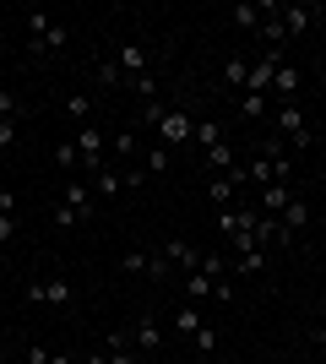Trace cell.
Segmentation results:
<instances>
[{"label": "cell", "mask_w": 326, "mask_h": 364, "mask_svg": "<svg viewBox=\"0 0 326 364\" xmlns=\"http://www.w3.org/2000/svg\"><path fill=\"white\" fill-rule=\"evenodd\" d=\"M11 141H16V125H11V120H0V147H11Z\"/></svg>", "instance_id": "obj_41"}, {"label": "cell", "mask_w": 326, "mask_h": 364, "mask_svg": "<svg viewBox=\"0 0 326 364\" xmlns=\"http://www.w3.org/2000/svg\"><path fill=\"white\" fill-rule=\"evenodd\" d=\"M278 16H283V28H288V38H299L321 11H315V6H278Z\"/></svg>", "instance_id": "obj_13"}, {"label": "cell", "mask_w": 326, "mask_h": 364, "mask_svg": "<svg viewBox=\"0 0 326 364\" xmlns=\"http://www.w3.org/2000/svg\"><path fill=\"white\" fill-rule=\"evenodd\" d=\"M321 316H326V294H321Z\"/></svg>", "instance_id": "obj_46"}, {"label": "cell", "mask_w": 326, "mask_h": 364, "mask_svg": "<svg viewBox=\"0 0 326 364\" xmlns=\"http://www.w3.org/2000/svg\"><path fill=\"white\" fill-rule=\"evenodd\" d=\"M212 299H223V304L234 299V283H229V277H217V283H212Z\"/></svg>", "instance_id": "obj_40"}, {"label": "cell", "mask_w": 326, "mask_h": 364, "mask_svg": "<svg viewBox=\"0 0 326 364\" xmlns=\"http://www.w3.org/2000/svg\"><path fill=\"white\" fill-rule=\"evenodd\" d=\"M196 136V120H190L185 109H169L163 120H158V147H185Z\"/></svg>", "instance_id": "obj_2"}, {"label": "cell", "mask_w": 326, "mask_h": 364, "mask_svg": "<svg viewBox=\"0 0 326 364\" xmlns=\"http://www.w3.org/2000/svg\"><path fill=\"white\" fill-rule=\"evenodd\" d=\"M202 326H207V321H202L196 304H180V310H174V332H180V337H196Z\"/></svg>", "instance_id": "obj_18"}, {"label": "cell", "mask_w": 326, "mask_h": 364, "mask_svg": "<svg viewBox=\"0 0 326 364\" xmlns=\"http://www.w3.org/2000/svg\"><path fill=\"white\" fill-rule=\"evenodd\" d=\"M82 364H109V353H87V359H82Z\"/></svg>", "instance_id": "obj_44"}, {"label": "cell", "mask_w": 326, "mask_h": 364, "mask_svg": "<svg viewBox=\"0 0 326 364\" xmlns=\"http://www.w3.org/2000/svg\"><path fill=\"white\" fill-rule=\"evenodd\" d=\"M229 272H234V277H256V272H266V250H239V256L229 261Z\"/></svg>", "instance_id": "obj_16"}, {"label": "cell", "mask_w": 326, "mask_h": 364, "mask_svg": "<svg viewBox=\"0 0 326 364\" xmlns=\"http://www.w3.org/2000/svg\"><path fill=\"white\" fill-rule=\"evenodd\" d=\"M104 147H109V141H104L98 125H77V152H82V164L93 168V174L104 168Z\"/></svg>", "instance_id": "obj_6"}, {"label": "cell", "mask_w": 326, "mask_h": 364, "mask_svg": "<svg viewBox=\"0 0 326 364\" xmlns=\"http://www.w3.org/2000/svg\"><path fill=\"white\" fill-rule=\"evenodd\" d=\"M60 201L77 213V223H87L93 218V185H82V180H65L60 185Z\"/></svg>", "instance_id": "obj_8"}, {"label": "cell", "mask_w": 326, "mask_h": 364, "mask_svg": "<svg viewBox=\"0 0 326 364\" xmlns=\"http://www.w3.org/2000/svg\"><path fill=\"white\" fill-rule=\"evenodd\" d=\"M49 158H55V168H65V174H71V168L82 164V152H77V141H60V147L49 152Z\"/></svg>", "instance_id": "obj_25"}, {"label": "cell", "mask_w": 326, "mask_h": 364, "mask_svg": "<svg viewBox=\"0 0 326 364\" xmlns=\"http://www.w3.org/2000/svg\"><path fill=\"white\" fill-rule=\"evenodd\" d=\"M163 168H169V147H153L147 152V174H163Z\"/></svg>", "instance_id": "obj_35"}, {"label": "cell", "mask_w": 326, "mask_h": 364, "mask_svg": "<svg viewBox=\"0 0 326 364\" xmlns=\"http://www.w3.org/2000/svg\"><path fill=\"white\" fill-rule=\"evenodd\" d=\"M196 272H207V277H212V283H217V277L229 272V261L217 256V250H207V256H202V267H196Z\"/></svg>", "instance_id": "obj_29"}, {"label": "cell", "mask_w": 326, "mask_h": 364, "mask_svg": "<svg viewBox=\"0 0 326 364\" xmlns=\"http://www.w3.org/2000/svg\"><path fill=\"white\" fill-rule=\"evenodd\" d=\"M131 343H136L141 353H158V348H163V326H158L153 316H136V321H131Z\"/></svg>", "instance_id": "obj_11"}, {"label": "cell", "mask_w": 326, "mask_h": 364, "mask_svg": "<svg viewBox=\"0 0 326 364\" xmlns=\"http://www.w3.org/2000/svg\"><path fill=\"white\" fill-rule=\"evenodd\" d=\"M217 234H234V228H239V207H217Z\"/></svg>", "instance_id": "obj_32"}, {"label": "cell", "mask_w": 326, "mask_h": 364, "mask_svg": "<svg viewBox=\"0 0 326 364\" xmlns=\"http://www.w3.org/2000/svg\"><path fill=\"white\" fill-rule=\"evenodd\" d=\"M87 109H93V98H82V92H71V98H65V114H71V120L87 125Z\"/></svg>", "instance_id": "obj_30"}, {"label": "cell", "mask_w": 326, "mask_h": 364, "mask_svg": "<svg viewBox=\"0 0 326 364\" xmlns=\"http://www.w3.org/2000/svg\"><path fill=\"white\" fill-rule=\"evenodd\" d=\"M278 223H283V234H288V240H294V234H305V228H310V201L294 196V201L278 213Z\"/></svg>", "instance_id": "obj_12"}, {"label": "cell", "mask_w": 326, "mask_h": 364, "mask_svg": "<svg viewBox=\"0 0 326 364\" xmlns=\"http://www.w3.org/2000/svg\"><path fill=\"white\" fill-rule=\"evenodd\" d=\"M245 82H250V60L245 55H223V87L245 92Z\"/></svg>", "instance_id": "obj_14"}, {"label": "cell", "mask_w": 326, "mask_h": 364, "mask_svg": "<svg viewBox=\"0 0 326 364\" xmlns=\"http://www.w3.org/2000/svg\"><path fill=\"white\" fill-rule=\"evenodd\" d=\"M16 240V213H0V245Z\"/></svg>", "instance_id": "obj_36"}, {"label": "cell", "mask_w": 326, "mask_h": 364, "mask_svg": "<svg viewBox=\"0 0 326 364\" xmlns=\"http://www.w3.org/2000/svg\"><path fill=\"white\" fill-rule=\"evenodd\" d=\"M28 304H71V277H38V283H28Z\"/></svg>", "instance_id": "obj_4"}, {"label": "cell", "mask_w": 326, "mask_h": 364, "mask_svg": "<svg viewBox=\"0 0 326 364\" xmlns=\"http://www.w3.org/2000/svg\"><path fill=\"white\" fill-rule=\"evenodd\" d=\"M196 141H202V152L217 147L223 141V120H196Z\"/></svg>", "instance_id": "obj_24"}, {"label": "cell", "mask_w": 326, "mask_h": 364, "mask_svg": "<svg viewBox=\"0 0 326 364\" xmlns=\"http://www.w3.org/2000/svg\"><path fill=\"white\" fill-rule=\"evenodd\" d=\"M93 76H98V87H120V82H125L114 60H98V65H93Z\"/></svg>", "instance_id": "obj_27"}, {"label": "cell", "mask_w": 326, "mask_h": 364, "mask_svg": "<svg viewBox=\"0 0 326 364\" xmlns=\"http://www.w3.org/2000/svg\"><path fill=\"white\" fill-rule=\"evenodd\" d=\"M299 82H305V76H299V65L283 60V65H278V76H272V98H294Z\"/></svg>", "instance_id": "obj_15"}, {"label": "cell", "mask_w": 326, "mask_h": 364, "mask_svg": "<svg viewBox=\"0 0 326 364\" xmlns=\"http://www.w3.org/2000/svg\"><path fill=\"white\" fill-rule=\"evenodd\" d=\"M266 109H272V98H266V92H239V114H245V120H261Z\"/></svg>", "instance_id": "obj_22"}, {"label": "cell", "mask_w": 326, "mask_h": 364, "mask_svg": "<svg viewBox=\"0 0 326 364\" xmlns=\"http://www.w3.org/2000/svg\"><path fill=\"white\" fill-rule=\"evenodd\" d=\"M212 294V277L207 272H185V304H202Z\"/></svg>", "instance_id": "obj_21"}, {"label": "cell", "mask_w": 326, "mask_h": 364, "mask_svg": "<svg viewBox=\"0 0 326 364\" xmlns=\"http://www.w3.org/2000/svg\"><path fill=\"white\" fill-rule=\"evenodd\" d=\"M321 71H326V44H321Z\"/></svg>", "instance_id": "obj_45"}, {"label": "cell", "mask_w": 326, "mask_h": 364, "mask_svg": "<svg viewBox=\"0 0 326 364\" xmlns=\"http://www.w3.org/2000/svg\"><path fill=\"white\" fill-rule=\"evenodd\" d=\"M207 164H212L217 174H229V168H234V147H229V141H217V147H207Z\"/></svg>", "instance_id": "obj_26"}, {"label": "cell", "mask_w": 326, "mask_h": 364, "mask_svg": "<svg viewBox=\"0 0 326 364\" xmlns=\"http://www.w3.org/2000/svg\"><path fill=\"white\" fill-rule=\"evenodd\" d=\"M16 109H22V104H16V92H6V87H0V120H11Z\"/></svg>", "instance_id": "obj_37"}, {"label": "cell", "mask_w": 326, "mask_h": 364, "mask_svg": "<svg viewBox=\"0 0 326 364\" xmlns=\"http://www.w3.org/2000/svg\"><path fill=\"white\" fill-rule=\"evenodd\" d=\"M131 92H136L141 104H153V98H158V82H153V71H147V76H131Z\"/></svg>", "instance_id": "obj_28"}, {"label": "cell", "mask_w": 326, "mask_h": 364, "mask_svg": "<svg viewBox=\"0 0 326 364\" xmlns=\"http://www.w3.org/2000/svg\"><path fill=\"white\" fill-rule=\"evenodd\" d=\"M163 114H169V109L158 104V98H153V104H141V120H147V125H158V120H163Z\"/></svg>", "instance_id": "obj_38"}, {"label": "cell", "mask_w": 326, "mask_h": 364, "mask_svg": "<svg viewBox=\"0 0 326 364\" xmlns=\"http://www.w3.org/2000/svg\"><path fill=\"white\" fill-rule=\"evenodd\" d=\"M49 364H77V359H71V353H49Z\"/></svg>", "instance_id": "obj_43"}, {"label": "cell", "mask_w": 326, "mask_h": 364, "mask_svg": "<svg viewBox=\"0 0 326 364\" xmlns=\"http://www.w3.org/2000/svg\"><path fill=\"white\" fill-rule=\"evenodd\" d=\"M0 213H16V191H0Z\"/></svg>", "instance_id": "obj_42"}, {"label": "cell", "mask_w": 326, "mask_h": 364, "mask_svg": "<svg viewBox=\"0 0 326 364\" xmlns=\"http://www.w3.org/2000/svg\"><path fill=\"white\" fill-rule=\"evenodd\" d=\"M153 267V256L147 250H131V256H120V272H147Z\"/></svg>", "instance_id": "obj_31"}, {"label": "cell", "mask_w": 326, "mask_h": 364, "mask_svg": "<svg viewBox=\"0 0 326 364\" xmlns=\"http://www.w3.org/2000/svg\"><path fill=\"white\" fill-rule=\"evenodd\" d=\"M190 343H196V353H217V326H202Z\"/></svg>", "instance_id": "obj_33"}, {"label": "cell", "mask_w": 326, "mask_h": 364, "mask_svg": "<svg viewBox=\"0 0 326 364\" xmlns=\"http://www.w3.org/2000/svg\"><path fill=\"white\" fill-rule=\"evenodd\" d=\"M288 201H294V191H288V185H266V191H261V213H266V218H278Z\"/></svg>", "instance_id": "obj_19"}, {"label": "cell", "mask_w": 326, "mask_h": 364, "mask_svg": "<svg viewBox=\"0 0 326 364\" xmlns=\"http://www.w3.org/2000/svg\"><path fill=\"white\" fill-rule=\"evenodd\" d=\"M239 185H250L245 164H234L229 174H217V180L207 185V201H212V207H229V201H234V191H239Z\"/></svg>", "instance_id": "obj_5"}, {"label": "cell", "mask_w": 326, "mask_h": 364, "mask_svg": "<svg viewBox=\"0 0 326 364\" xmlns=\"http://www.w3.org/2000/svg\"><path fill=\"white\" fill-rule=\"evenodd\" d=\"M278 125H283V136L294 141V152L310 147V125H305V109H299V104H283L278 109Z\"/></svg>", "instance_id": "obj_7"}, {"label": "cell", "mask_w": 326, "mask_h": 364, "mask_svg": "<svg viewBox=\"0 0 326 364\" xmlns=\"http://www.w3.org/2000/svg\"><path fill=\"white\" fill-rule=\"evenodd\" d=\"M163 261H169L174 272H196V267H202V250H196L190 240H169L163 245Z\"/></svg>", "instance_id": "obj_10"}, {"label": "cell", "mask_w": 326, "mask_h": 364, "mask_svg": "<svg viewBox=\"0 0 326 364\" xmlns=\"http://www.w3.org/2000/svg\"><path fill=\"white\" fill-rule=\"evenodd\" d=\"M266 11H278V6H272V0H261V6H234L229 16H234V28H245V33H250V28H261V16H266Z\"/></svg>", "instance_id": "obj_17"}, {"label": "cell", "mask_w": 326, "mask_h": 364, "mask_svg": "<svg viewBox=\"0 0 326 364\" xmlns=\"http://www.w3.org/2000/svg\"><path fill=\"white\" fill-rule=\"evenodd\" d=\"M278 65H283V49H266L261 60H250V82H245V92H266V98H272V76H278Z\"/></svg>", "instance_id": "obj_3"}, {"label": "cell", "mask_w": 326, "mask_h": 364, "mask_svg": "<svg viewBox=\"0 0 326 364\" xmlns=\"http://www.w3.org/2000/svg\"><path fill=\"white\" fill-rule=\"evenodd\" d=\"M120 191H125V180H120V174H114V168H98V174H93V196H120Z\"/></svg>", "instance_id": "obj_20"}, {"label": "cell", "mask_w": 326, "mask_h": 364, "mask_svg": "<svg viewBox=\"0 0 326 364\" xmlns=\"http://www.w3.org/2000/svg\"><path fill=\"white\" fill-rule=\"evenodd\" d=\"M266 38V44L272 49H283V38H288V28H283V16H261V28H256Z\"/></svg>", "instance_id": "obj_23"}, {"label": "cell", "mask_w": 326, "mask_h": 364, "mask_svg": "<svg viewBox=\"0 0 326 364\" xmlns=\"http://www.w3.org/2000/svg\"><path fill=\"white\" fill-rule=\"evenodd\" d=\"M114 65H120V76L125 82H131V76H147V44H136V38H131V44H120V55H114Z\"/></svg>", "instance_id": "obj_9"}, {"label": "cell", "mask_w": 326, "mask_h": 364, "mask_svg": "<svg viewBox=\"0 0 326 364\" xmlns=\"http://www.w3.org/2000/svg\"><path fill=\"white\" fill-rule=\"evenodd\" d=\"M109 147L120 152V158H131V152H136V131H114V141H109Z\"/></svg>", "instance_id": "obj_34"}, {"label": "cell", "mask_w": 326, "mask_h": 364, "mask_svg": "<svg viewBox=\"0 0 326 364\" xmlns=\"http://www.w3.org/2000/svg\"><path fill=\"white\" fill-rule=\"evenodd\" d=\"M55 228H77V213H71L65 201H60V207H55Z\"/></svg>", "instance_id": "obj_39"}, {"label": "cell", "mask_w": 326, "mask_h": 364, "mask_svg": "<svg viewBox=\"0 0 326 364\" xmlns=\"http://www.w3.org/2000/svg\"><path fill=\"white\" fill-rule=\"evenodd\" d=\"M28 33H33V55H60L65 38H71L49 11H28Z\"/></svg>", "instance_id": "obj_1"}]
</instances>
